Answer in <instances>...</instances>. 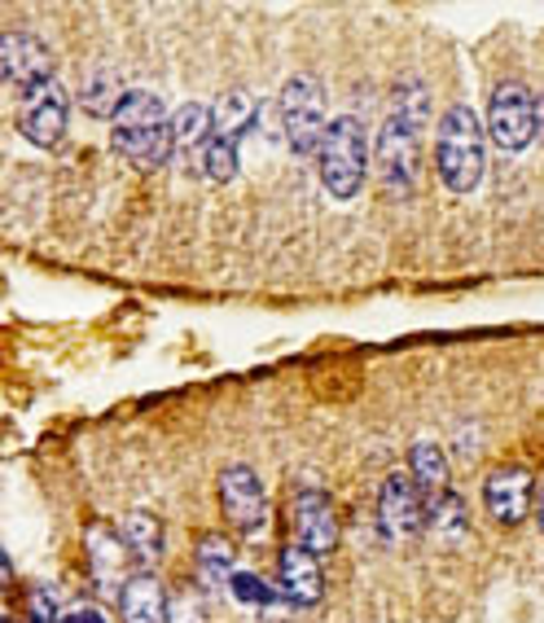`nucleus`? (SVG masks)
Masks as SVG:
<instances>
[{"instance_id": "nucleus-4", "label": "nucleus", "mask_w": 544, "mask_h": 623, "mask_svg": "<svg viewBox=\"0 0 544 623\" xmlns=\"http://www.w3.org/2000/svg\"><path fill=\"white\" fill-rule=\"evenodd\" d=\"M250 124H255V97L250 93H224L215 106H211V141H206V150H202V176L206 180H215V185H228L233 176H237V145H241V137L250 132Z\"/></svg>"}, {"instance_id": "nucleus-19", "label": "nucleus", "mask_w": 544, "mask_h": 623, "mask_svg": "<svg viewBox=\"0 0 544 623\" xmlns=\"http://www.w3.org/2000/svg\"><path fill=\"white\" fill-rule=\"evenodd\" d=\"M198 584L206 588V592H220V588H228V579L237 575L233 571V540H224V536H198Z\"/></svg>"}, {"instance_id": "nucleus-11", "label": "nucleus", "mask_w": 544, "mask_h": 623, "mask_svg": "<svg viewBox=\"0 0 544 623\" xmlns=\"http://www.w3.org/2000/svg\"><path fill=\"white\" fill-rule=\"evenodd\" d=\"M220 509H224V518L237 531H246V536L263 531V522H268V496H263V483H259V474L250 466H228L220 474Z\"/></svg>"}, {"instance_id": "nucleus-24", "label": "nucleus", "mask_w": 544, "mask_h": 623, "mask_svg": "<svg viewBox=\"0 0 544 623\" xmlns=\"http://www.w3.org/2000/svg\"><path fill=\"white\" fill-rule=\"evenodd\" d=\"M119 102H123V93H119L115 71H97V75L88 80V89H84V110H88L93 119H115Z\"/></svg>"}, {"instance_id": "nucleus-5", "label": "nucleus", "mask_w": 544, "mask_h": 623, "mask_svg": "<svg viewBox=\"0 0 544 623\" xmlns=\"http://www.w3.org/2000/svg\"><path fill=\"white\" fill-rule=\"evenodd\" d=\"M334 119H326V89L312 75H291L282 89V132L295 154H321L326 132Z\"/></svg>"}, {"instance_id": "nucleus-27", "label": "nucleus", "mask_w": 544, "mask_h": 623, "mask_svg": "<svg viewBox=\"0 0 544 623\" xmlns=\"http://www.w3.org/2000/svg\"><path fill=\"white\" fill-rule=\"evenodd\" d=\"M62 623H106V614H97V610H75V614H67Z\"/></svg>"}, {"instance_id": "nucleus-28", "label": "nucleus", "mask_w": 544, "mask_h": 623, "mask_svg": "<svg viewBox=\"0 0 544 623\" xmlns=\"http://www.w3.org/2000/svg\"><path fill=\"white\" fill-rule=\"evenodd\" d=\"M540 531H544V496H540Z\"/></svg>"}, {"instance_id": "nucleus-26", "label": "nucleus", "mask_w": 544, "mask_h": 623, "mask_svg": "<svg viewBox=\"0 0 544 623\" xmlns=\"http://www.w3.org/2000/svg\"><path fill=\"white\" fill-rule=\"evenodd\" d=\"M58 592L49 584H36L32 588V623H58Z\"/></svg>"}, {"instance_id": "nucleus-30", "label": "nucleus", "mask_w": 544, "mask_h": 623, "mask_svg": "<svg viewBox=\"0 0 544 623\" xmlns=\"http://www.w3.org/2000/svg\"><path fill=\"white\" fill-rule=\"evenodd\" d=\"M540 115H544V106H540Z\"/></svg>"}, {"instance_id": "nucleus-23", "label": "nucleus", "mask_w": 544, "mask_h": 623, "mask_svg": "<svg viewBox=\"0 0 544 623\" xmlns=\"http://www.w3.org/2000/svg\"><path fill=\"white\" fill-rule=\"evenodd\" d=\"M444 544H452V540H461L465 536V505H461V496H452V492H444V496H435L430 501V522H426Z\"/></svg>"}, {"instance_id": "nucleus-10", "label": "nucleus", "mask_w": 544, "mask_h": 623, "mask_svg": "<svg viewBox=\"0 0 544 623\" xmlns=\"http://www.w3.org/2000/svg\"><path fill=\"white\" fill-rule=\"evenodd\" d=\"M67 119H71V97L58 80L40 84V89H27L23 93V106H19V128L32 145L40 150H54L67 132Z\"/></svg>"}, {"instance_id": "nucleus-25", "label": "nucleus", "mask_w": 544, "mask_h": 623, "mask_svg": "<svg viewBox=\"0 0 544 623\" xmlns=\"http://www.w3.org/2000/svg\"><path fill=\"white\" fill-rule=\"evenodd\" d=\"M167 623H206V588L185 584L167 597Z\"/></svg>"}, {"instance_id": "nucleus-20", "label": "nucleus", "mask_w": 544, "mask_h": 623, "mask_svg": "<svg viewBox=\"0 0 544 623\" xmlns=\"http://www.w3.org/2000/svg\"><path fill=\"white\" fill-rule=\"evenodd\" d=\"M391 119H395V124H404V128H413V132L422 137V128H426V119H430V89H426V80L404 75V80L395 84Z\"/></svg>"}, {"instance_id": "nucleus-8", "label": "nucleus", "mask_w": 544, "mask_h": 623, "mask_svg": "<svg viewBox=\"0 0 544 623\" xmlns=\"http://www.w3.org/2000/svg\"><path fill=\"white\" fill-rule=\"evenodd\" d=\"M378 522L391 540H413L430 522V501L413 474H387L378 492Z\"/></svg>"}, {"instance_id": "nucleus-14", "label": "nucleus", "mask_w": 544, "mask_h": 623, "mask_svg": "<svg viewBox=\"0 0 544 623\" xmlns=\"http://www.w3.org/2000/svg\"><path fill=\"white\" fill-rule=\"evenodd\" d=\"M84 544H88V571H93V579H97V588L102 592H123V571H128V557H132V549H128V540H123V531H110L106 522H93L88 527V536H84Z\"/></svg>"}, {"instance_id": "nucleus-7", "label": "nucleus", "mask_w": 544, "mask_h": 623, "mask_svg": "<svg viewBox=\"0 0 544 623\" xmlns=\"http://www.w3.org/2000/svg\"><path fill=\"white\" fill-rule=\"evenodd\" d=\"M378 176L395 198H413L422 185V141L413 128L387 119V128L378 132Z\"/></svg>"}, {"instance_id": "nucleus-3", "label": "nucleus", "mask_w": 544, "mask_h": 623, "mask_svg": "<svg viewBox=\"0 0 544 623\" xmlns=\"http://www.w3.org/2000/svg\"><path fill=\"white\" fill-rule=\"evenodd\" d=\"M321 163V185L330 198L352 202L365 189L369 176V141H365V124L356 115H339L326 132V145L317 154Z\"/></svg>"}, {"instance_id": "nucleus-9", "label": "nucleus", "mask_w": 544, "mask_h": 623, "mask_svg": "<svg viewBox=\"0 0 544 623\" xmlns=\"http://www.w3.org/2000/svg\"><path fill=\"white\" fill-rule=\"evenodd\" d=\"M291 527H295V544L308 549L312 557H326V553L339 549V514H334L330 492L317 487V483H304V487L295 492Z\"/></svg>"}, {"instance_id": "nucleus-17", "label": "nucleus", "mask_w": 544, "mask_h": 623, "mask_svg": "<svg viewBox=\"0 0 544 623\" xmlns=\"http://www.w3.org/2000/svg\"><path fill=\"white\" fill-rule=\"evenodd\" d=\"M206 141H211V110L206 106H198V102H189V106H180L176 115H172V145H176V158H202V150H206Z\"/></svg>"}, {"instance_id": "nucleus-2", "label": "nucleus", "mask_w": 544, "mask_h": 623, "mask_svg": "<svg viewBox=\"0 0 544 623\" xmlns=\"http://www.w3.org/2000/svg\"><path fill=\"white\" fill-rule=\"evenodd\" d=\"M435 167L448 193H474L483 180V124L470 106H448L435 128Z\"/></svg>"}, {"instance_id": "nucleus-6", "label": "nucleus", "mask_w": 544, "mask_h": 623, "mask_svg": "<svg viewBox=\"0 0 544 623\" xmlns=\"http://www.w3.org/2000/svg\"><path fill=\"white\" fill-rule=\"evenodd\" d=\"M487 128H492V141L500 150H509V154L527 150L544 132V115H540V102L531 97V89L500 84L492 93V106H487Z\"/></svg>"}, {"instance_id": "nucleus-18", "label": "nucleus", "mask_w": 544, "mask_h": 623, "mask_svg": "<svg viewBox=\"0 0 544 623\" xmlns=\"http://www.w3.org/2000/svg\"><path fill=\"white\" fill-rule=\"evenodd\" d=\"M123 540H128L132 557H137L145 571H154V566L163 562V522H158L150 509H132V514L123 518Z\"/></svg>"}, {"instance_id": "nucleus-12", "label": "nucleus", "mask_w": 544, "mask_h": 623, "mask_svg": "<svg viewBox=\"0 0 544 623\" xmlns=\"http://www.w3.org/2000/svg\"><path fill=\"white\" fill-rule=\"evenodd\" d=\"M0 71H5V80L14 89H40L54 80V54L45 40L27 36V32H5V40H0Z\"/></svg>"}, {"instance_id": "nucleus-13", "label": "nucleus", "mask_w": 544, "mask_h": 623, "mask_svg": "<svg viewBox=\"0 0 544 623\" xmlns=\"http://www.w3.org/2000/svg\"><path fill=\"white\" fill-rule=\"evenodd\" d=\"M531 487H535V479H531V470H527V466H500V470H492V474H487V483H483V501H487V509H492V518H496V522L513 527V522H522V518H527Z\"/></svg>"}, {"instance_id": "nucleus-15", "label": "nucleus", "mask_w": 544, "mask_h": 623, "mask_svg": "<svg viewBox=\"0 0 544 623\" xmlns=\"http://www.w3.org/2000/svg\"><path fill=\"white\" fill-rule=\"evenodd\" d=\"M277 571H282V597H286L291 606L308 610V606H317V601L326 597L321 557H312L308 549H299V544L282 549V557H277Z\"/></svg>"}, {"instance_id": "nucleus-29", "label": "nucleus", "mask_w": 544, "mask_h": 623, "mask_svg": "<svg viewBox=\"0 0 544 623\" xmlns=\"http://www.w3.org/2000/svg\"><path fill=\"white\" fill-rule=\"evenodd\" d=\"M10 623H23V619H10Z\"/></svg>"}, {"instance_id": "nucleus-22", "label": "nucleus", "mask_w": 544, "mask_h": 623, "mask_svg": "<svg viewBox=\"0 0 544 623\" xmlns=\"http://www.w3.org/2000/svg\"><path fill=\"white\" fill-rule=\"evenodd\" d=\"M228 592H233L237 606H255V610H263V614H272V610L282 606V588L263 584V579L250 575V571H237V575L228 579Z\"/></svg>"}, {"instance_id": "nucleus-1", "label": "nucleus", "mask_w": 544, "mask_h": 623, "mask_svg": "<svg viewBox=\"0 0 544 623\" xmlns=\"http://www.w3.org/2000/svg\"><path fill=\"white\" fill-rule=\"evenodd\" d=\"M110 145H115V154L128 167L154 172V167H163L176 154V145H172V115L163 110V102L154 93L132 89V93H123V102H119V110L110 119Z\"/></svg>"}, {"instance_id": "nucleus-16", "label": "nucleus", "mask_w": 544, "mask_h": 623, "mask_svg": "<svg viewBox=\"0 0 544 623\" xmlns=\"http://www.w3.org/2000/svg\"><path fill=\"white\" fill-rule=\"evenodd\" d=\"M119 614H123V623H167V592H163V584L150 571L128 575V584L119 592Z\"/></svg>"}, {"instance_id": "nucleus-21", "label": "nucleus", "mask_w": 544, "mask_h": 623, "mask_svg": "<svg viewBox=\"0 0 544 623\" xmlns=\"http://www.w3.org/2000/svg\"><path fill=\"white\" fill-rule=\"evenodd\" d=\"M409 466H413V479H417V487L426 492V501H435V496L448 492V461H444L439 444L417 439V444L409 448Z\"/></svg>"}]
</instances>
